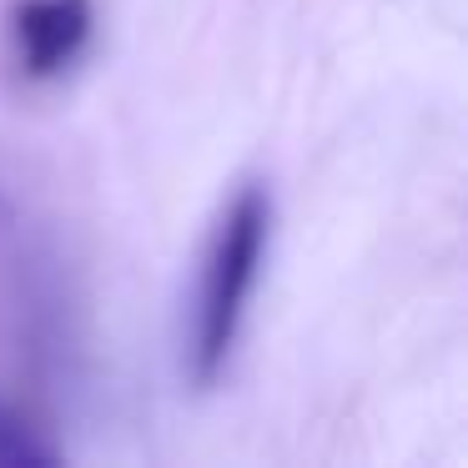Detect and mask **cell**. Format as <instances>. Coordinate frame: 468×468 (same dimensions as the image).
<instances>
[{
    "instance_id": "cell-2",
    "label": "cell",
    "mask_w": 468,
    "mask_h": 468,
    "mask_svg": "<svg viewBox=\"0 0 468 468\" xmlns=\"http://www.w3.org/2000/svg\"><path fill=\"white\" fill-rule=\"evenodd\" d=\"M96 5L91 0H16L5 16L11 61L26 81H56L91 46Z\"/></svg>"
},
{
    "instance_id": "cell-1",
    "label": "cell",
    "mask_w": 468,
    "mask_h": 468,
    "mask_svg": "<svg viewBox=\"0 0 468 468\" xmlns=\"http://www.w3.org/2000/svg\"><path fill=\"white\" fill-rule=\"evenodd\" d=\"M267 242H272V197L262 182H247L222 207L212 237H207L202 272H197L192 327H186V378L197 388H212L232 357Z\"/></svg>"
},
{
    "instance_id": "cell-3",
    "label": "cell",
    "mask_w": 468,
    "mask_h": 468,
    "mask_svg": "<svg viewBox=\"0 0 468 468\" xmlns=\"http://www.w3.org/2000/svg\"><path fill=\"white\" fill-rule=\"evenodd\" d=\"M31 463H61V448L46 443L41 428L16 403L0 398V468H31Z\"/></svg>"
}]
</instances>
